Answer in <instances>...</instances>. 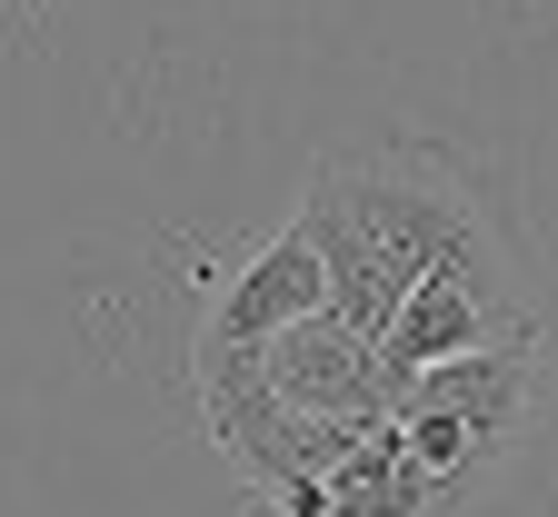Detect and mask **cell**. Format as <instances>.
Masks as SVG:
<instances>
[{
	"label": "cell",
	"mask_w": 558,
	"mask_h": 517,
	"mask_svg": "<svg viewBox=\"0 0 558 517\" xmlns=\"http://www.w3.org/2000/svg\"><path fill=\"white\" fill-rule=\"evenodd\" d=\"M300 230L329 269V309L399 379L439 358L548 338V279L509 180L449 139H360L300 189Z\"/></svg>",
	"instance_id": "1"
}]
</instances>
